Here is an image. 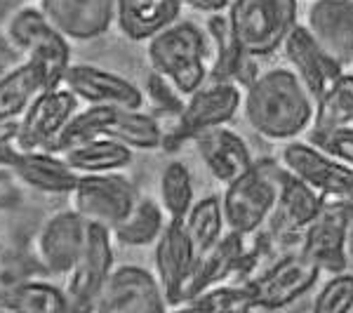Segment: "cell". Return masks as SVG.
<instances>
[{
	"label": "cell",
	"instance_id": "cell-17",
	"mask_svg": "<svg viewBox=\"0 0 353 313\" xmlns=\"http://www.w3.org/2000/svg\"><path fill=\"white\" fill-rule=\"evenodd\" d=\"M85 236H88V221L73 208L52 214L45 221L36 241L38 261L43 269L52 276H66L81 257Z\"/></svg>",
	"mask_w": 353,
	"mask_h": 313
},
{
	"label": "cell",
	"instance_id": "cell-1",
	"mask_svg": "<svg viewBox=\"0 0 353 313\" xmlns=\"http://www.w3.org/2000/svg\"><path fill=\"white\" fill-rule=\"evenodd\" d=\"M243 113L250 128L269 141H292L316 121V99L290 66L261 71L243 90Z\"/></svg>",
	"mask_w": 353,
	"mask_h": 313
},
{
	"label": "cell",
	"instance_id": "cell-35",
	"mask_svg": "<svg viewBox=\"0 0 353 313\" xmlns=\"http://www.w3.org/2000/svg\"><path fill=\"white\" fill-rule=\"evenodd\" d=\"M316 146H321L323 151H327L330 156H334L337 161L351 165L353 168V125H334V128L325 130H311V139Z\"/></svg>",
	"mask_w": 353,
	"mask_h": 313
},
{
	"label": "cell",
	"instance_id": "cell-13",
	"mask_svg": "<svg viewBox=\"0 0 353 313\" xmlns=\"http://www.w3.org/2000/svg\"><path fill=\"white\" fill-rule=\"evenodd\" d=\"M78 104L81 99L66 85L41 90L19 118L14 137L17 151H50L57 134L78 111Z\"/></svg>",
	"mask_w": 353,
	"mask_h": 313
},
{
	"label": "cell",
	"instance_id": "cell-20",
	"mask_svg": "<svg viewBox=\"0 0 353 313\" xmlns=\"http://www.w3.org/2000/svg\"><path fill=\"white\" fill-rule=\"evenodd\" d=\"M323 205H325V198L321 193L283 168L278 203L269 219L271 236H278L283 241H290L294 236L301 238L306 226L318 217Z\"/></svg>",
	"mask_w": 353,
	"mask_h": 313
},
{
	"label": "cell",
	"instance_id": "cell-3",
	"mask_svg": "<svg viewBox=\"0 0 353 313\" xmlns=\"http://www.w3.org/2000/svg\"><path fill=\"white\" fill-rule=\"evenodd\" d=\"M283 163L273 158L254 161L248 172L226 184L221 196L226 229L241 236H254L269 224L278 203Z\"/></svg>",
	"mask_w": 353,
	"mask_h": 313
},
{
	"label": "cell",
	"instance_id": "cell-24",
	"mask_svg": "<svg viewBox=\"0 0 353 313\" xmlns=\"http://www.w3.org/2000/svg\"><path fill=\"white\" fill-rule=\"evenodd\" d=\"M61 156L78 174L121 172L132 163V149L111 137H97V139L83 141V144L66 149Z\"/></svg>",
	"mask_w": 353,
	"mask_h": 313
},
{
	"label": "cell",
	"instance_id": "cell-27",
	"mask_svg": "<svg viewBox=\"0 0 353 313\" xmlns=\"http://www.w3.org/2000/svg\"><path fill=\"white\" fill-rule=\"evenodd\" d=\"M41 90H45L43 71L31 61H24L5 73L0 78V123L21 118Z\"/></svg>",
	"mask_w": 353,
	"mask_h": 313
},
{
	"label": "cell",
	"instance_id": "cell-38",
	"mask_svg": "<svg viewBox=\"0 0 353 313\" xmlns=\"http://www.w3.org/2000/svg\"><path fill=\"white\" fill-rule=\"evenodd\" d=\"M346 248H349V257H353V221L349 226V238H346Z\"/></svg>",
	"mask_w": 353,
	"mask_h": 313
},
{
	"label": "cell",
	"instance_id": "cell-39",
	"mask_svg": "<svg viewBox=\"0 0 353 313\" xmlns=\"http://www.w3.org/2000/svg\"><path fill=\"white\" fill-rule=\"evenodd\" d=\"M31 3H41V0H31Z\"/></svg>",
	"mask_w": 353,
	"mask_h": 313
},
{
	"label": "cell",
	"instance_id": "cell-37",
	"mask_svg": "<svg viewBox=\"0 0 353 313\" xmlns=\"http://www.w3.org/2000/svg\"><path fill=\"white\" fill-rule=\"evenodd\" d=\"M184 8L193 10V12H201V14H224L229 12L231 8V0H181Z\"/></svg>",
	"mask_w": 353,
	"mask_h": 313
},
{
	"label": "cell",
	"instance_id": "cell-5",
	"mask_svg": "<svg viewBox=\"0 0 353 313\" xmlns=\"http://www.w3.org/2000/svg\"><path fill=\"white\" fill-rule=\"evenodd\" d=\"M299 0H231V31L248 54L271 57L299 24Z\"/></svg>",
	"mask_w": 353,
	"mask_h": 313
},
{
	"label": "cell",
	"instance_id": "cell-2",
	"mask_svg": "<svg viewBox=\"0 0 353 313\" xmlns=\"http://www.w3.org/2000/svg\"><path fill=\"white\" fill-rule=\"evenodd\" d=\"M146 57L153 71L168 78L184 97L210 81V36L189 19H176L146 41Z\"/></svg>",
	"mask_w": 353,
	"mask_h": 313
},
{
	"label": "cell",
	"instance_id": "cell-30",
	"mask_svg": "<svg viewBox=\"0 0 353 313\" xmlns=\"http://www.w3.org/2000/svg\"><path fill=\"white\" fill-rule=\"evenodd\" d=\"M116 109L118 106L88 104V109L76 111L71 116V121L64 125V130L57 134V139H54V144L50 146V151L64 153L66 149L83 144V141L97 139V137H106V128H109Z\"/></svg>",
	"mask_w": 353,
	"mask_h": 313
},
{
	"label": "cell",
	"instance_id": "cell-29",
	"mask_svg": "<svg viewBox=\"0 0 353 313\" xmlns=\"http://www.w3.org/2000/svg\"><path fill=\"white\" fill-rule=\"evenodd\" d=\"M184 226L189 231L193 245H196L198 254H205L210 248H214L219 243V238L226 231V219H224V208H221L219 196H205L201 201L193 203L184 219Z\"/></svg>",
	"mask_w": 353,
	"mask_h": 313
},
{
	"label": "cell",
	"instance_id": "cell-25",
	"mask_svg": "<svg viewBox=\"0 0 353 313\" xmlns=\"http://www.w3.org/2000/svg\"><path fill=\"white\" fill-rule=\"evenodd\" d=\"M0 311L61 313L71 311L64 290L43 281H14L0 287Z\"/></svg>",
	"mask_w": 353,
	"mask_h": 313
},
{
	"label": "cell",
	"instance_id": "cell-16",
	"mask_svg": "<svg viewBox=\"0 0 353 313\" xmlns=\"http://www.w3.org/2000/svg\"><path fill=\"white\" fill-rule=\"evenodd\" d=\"M281 50L285 52L290 68L297 73L299 81L306 85V90L316 99V106L327 94V90L332 88L334 81L346 71L337 59H332L316 43V38L311 36V31L304 24H297L290 31Z\"/></svg>",
	"mask_w": 353,
	"mask_h": 313
},
{
	"label": "cell",
	"instance_id": "cell-40",
	"mask_svg": "<svg viewBox=\"0 0 353 313\" xmlns=\"http://www.w3.org/2000/svg\"><path fill=\"white\" fill-rule=\"evenodd\" d=\"M349 73H351V76H353V66H351V71H349Z\"/></svg>",
	"mask_w": 353,
	"mask_h": 313
},
{
	"label": "cell",
	"instance_id": "cell-6",
	"mask_svg": "<svg viewBox=\"0 0 353 313\" xmlns=\"http://www.w3.org/2000/svg\"><path fill=\"white\" fill-rule=\"evenodd\" d=\"M243 109V90L236 83L208 81L203 88L191 92L184 109L176 116L172 132H165V144H179L184 139H196L205 130L229 125Z\"/></svg>",
	"mask_w": 353,
	"mask_h": 313
},
{
	"label": "cell",
	"instance_id": "cell-33",
	"mask_svg": "<svg viewBox=\"0 0 353 313\" xmlns=\"http://www.w3.org/2000/svg\"><path fill=\"white\" fill-rule=\"evenodd\" d=\"M184 309L198 311H252L248 283H217L205 287L184 304Z\"/></svg>",
	"mask_w": 353,
	"mask_h": 313
},
{
	"label": "cell",
	"instance_id": "cell-34",
	"mask_svg": "<svg viewBox=\"0 0 353 313\" xmlns=\"http://www.w3.org/2000/svg\"><path fill=\"white\" fill-rule=\"evenodd\" d=\"M313 309L318 313H346L353 309V273L337 271L318 290L313 299Z\"/></svg>",
	"mask_w": 353,
	"mask_h": 313
},
{
	"label": "cell",
	"instance_id": "cell-18",
	"mask_svg": "<svg viewBox=\"0 0 353 313\" xmlns=\"http://www.w3.org/2000/svg\"><path fill=\"white\" fill-rule=\"evenodd\" d=\"M304 26L332 59L353 66V0H311Z\"/></svg>",
	"mask_w": 353,
	"mask_h": 313
},
{
	"label": "cell",
	"instance_id": "cell-21",
	"mask_svg": "<svg viewBox=\"0 0 353 313\" xmlns=\"http://www.w3.org/2000/svg\"><path fill=\"white\" fill-rule=\"evenodd\" d=\"M193 144H196L198 156L203 158L210 174L224 186L229 181L238 179L243 172H248L254 163L248 141L236 130H231L229 125L205 130L193 139Z\"/></svg>",
	"mask_w": 353,
	"mask_h": 313
},
{
	"label": "cell",
	"instance_id": "cell-9",
	"mask_svg": "<svg viewBox=\"0 0 353 313\" xmlns=\"http://www.w3.org/2000/svg\"><path fill=\"white\" fill-rule=\"evenodd\" d=\"M321 278V269L311 264L299 250L283 254L259 276L248 278L252 311H276L285 309L292 301L304 297Z\"/></svg>",
	"mask_w": 353,
	"mask_h": 313
},
{
	"label": "cell",
	"instance_id": "cell-11",
	"mask_svg": "<svg viewBox=\"0 0 353 313\" xmlns=\"http://www.w3.org/2000/svg\"><path fill=\"white\" fill-rule=\"evenodd\" d=\"M198 254L184 219H168L156 241V276L170 306H184L198 269Z\"/></svg>",
	"mask_w": 353,
	"mask_h": 313
},
{
	"label": "cell",
	"instance_id": "cell-36",
	"mask_svg": "<svg viewBox=\"0 0 353 313\" xmlns=\"http://www.w3.org/2000/svg\"><path fill=\"white\" fill-rule=\"evenodd\" d=\"M146 97H149L156 109H161L163 113H170V116H174V118L181 113L184 101H186V97L181 94L168 78L156 71H151L149 83H146Z\"/></svg>",
	"mask_w": 353,
	"mask_h": 313
},
{
	"label": "cell",
	"instance_id": "cell-31",
	"mask_svg": "<svg viewBox=\"0 0 353 313\" xmlns=\"http://www.w3.org/2000/svg\"><path fill=\"white\" fill-rule=\"evenodd\" d=\"M196 203L191 170L181 161H170L161 174V205L168 219H186Z\"/></svg>",
	"mask_w": 353,
	"mask_h": 313
},
{
	"label": "cell",
	"instance_id": "cell-7",
	"mask_svg": "<svg viewBox=\"0 0 353 313\" xmlns=\"http://www.w3.org/2000/svg\"><path fill=\"white\" fill-rule=\"evenodd\" d=\"M71 208L90 224L116 226L139 201L137 186L121 172L78 174L73 186Z\"/></svg>",
	"mask_w": 353,
	"mask_h": 313
},
{
	"label": "cell",
	"instance_id": "cell-14",
	"mask_svg": "<svg viewBox=\"0 0 353 313\" xmlns=\"http://www.w3.org/2000/svg\"><path fill=\"white\" fill-rule=\"evenodd\" d=\"M170 309L158 276L144 266L123 264L111 271L94 301L99 313H161Z\"/></svg>",
	"mask_w": 353,
	"mask_h": 313
},
{
	"label": "cell",
	"instance_id": "cell-10",
	"mask_svg": "<svg viewBox=\"0 0 353 313\" xmlns=\"http://www.w3.org/2000/svg\"><path fill=\"white\" fill-rule=\"evenodd\" d=\"M113 271V236L109 226L90 224L81 257L66 273V297L71 311H92Z\"/></svg>",
	"mask_w": 353,
	"mask_h": 313
},
{
	"label": "cell",
	"instance_id": "cell-8",
	"mask_svg": "<svg viewBox=\"0 0 353 313\" xmlns=\"http://www.w3.org/2000/svg\"><path fill=\"white\" fill-rule=\"evenodd\" d=\"M281 163L325 201H353V168L330 156L313 141H285L281 149Z\"/></svg>",
	"mask_w": 353,
	"mask_h": 313
},
{
	"label": "cell",
	"instance_id": "cell-32",
	"mask_svg": "<svg viewBox=\"0 0 353 313\" xmlns=\"http://www.w3.org/2000/svg\"><path fill=\"white\" fill-rule=\"evenodd\" d=\"M344 123L353 125V76L346 71L334 81L327 94L318 101L316 121H313L311 130H325Z\"/></svg>",
	"mask_w": 353,
	"mask_h": 313
},
{
	"label": "cell",
	"instance_id": "cell-23",
	"mask_svg": "<svg viewBox=\"0 0 353 313\" xmlns=\"http://www.w3.org/2000/svg\"><path fill=\"white\" fill-rule=\"evenodd\" d=\"M10 168L26 186L43 193H71L78 181L76 170L54 151H17Z\"/></svg>",
	"mask_w": 353,
	"mask_h": 313
},
{
	"label": "cell",
	"instance_id": "cell-4",
	"mask_svg": "<svg viewBox=\"0 0 353 313\" xmlns=\"http://www.w3.org/2000/svg\"><path fill=\"white\" fill-rule=\"evenodd\" d=\"M10 43L43 71L45 90L61 88L71 66V43L52 21L45 17L41 5H26L17 10L8 24Z\"/></svg>",
	"mask_w": 353,
	"mask_h": 313
},
{
	"label": "cell",
	"instance_id": "cell-15",
	"mask_svg": "<svg viewBox=\"0 0 353 313\" xmlns=\"http://www.w3.org/2000/svg\"><path fill=\"white\" fill-rule=\"evenodd\" d=\"M64 85L85 104L141 109L146 94L132 81L94 64H71Z\"/></svg>",
	"mask_w": 353,
	"mask_h": 313
},
{
	"label": "cell",
	"instance_id": "cell-22",
	"mask_svg": "<svg viewBox=\"0 0 353 313\" xmlns=\"http://www.w3.org/2000/svg\"><path fill=\"white\" fill-rule=\"evenodd\" d=\"M181 10V0H116V24L125 38L146 43L179 19Z\"/></svg>",
	"mask_w": 353,
	"mask_h": 313
},
{
	"label": "cell",
	"instance_id": "cell-28",
	"mask_svg": "<svg viewBox=\"0 0 353 313\" xmlns=\"http://www.w3.org/2000/svg\"><path fill=\"white\" fill-rule=\"evenodd\" d=\"M106 137L130 146L132 151H156L165 141V130L161 123L141 109H116Z\"/></svg>",
	"mask_w": 353,
	"mask_h": 313
},
{
	"label": "cell",
	"instance_id": "cell-12",
	"mask_svg": "<svg viewBox=\"0 0 353 313\" xmlns=\"http://www.w3.org/2000/svg\"><path fill=\"white\" fill-rule=\"evenodd\" d=\"M349 205L341 201H325L318 217L304 229L299 238V252L311 264H316L321 273H337L349 266V238L351 226Z\"/></svg>",
	"mask_w": 353,
	"mask_h": 313
},
{
	"label": "cell",
	"instance_id": "cell-26",
	"mask_svg": "<svg viewBox=\"0 0 353 313\" xmlns=\"http://www.w3.org/2000/svg\"><path fill=\"white\" fill-rule=\"evenodd\" d=\"M165 224H168V214L163 205L153 198H139L128 217L111 226V236L125 248H149L156 245Z\"/></svg>",
	"mask_w": 353,
	"mask_h": 313
},
{
	"label": "cell",
	"instance_id": "cell-19",
	"mask_svg": "<svg viewBox=\"0 0 353 313\" xmlns=\"http://www.w3.org/2000/svg\"><path fill=\"white\" fill-rule=\"evenodd\" d=\"M38 5L68 41H94L116 21V0H41Z\"/></svg>",
	"mask_w": 353,
	"mask_h": 313
}]
</instances>
